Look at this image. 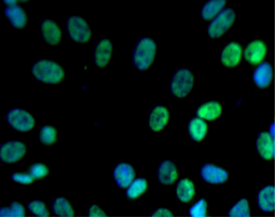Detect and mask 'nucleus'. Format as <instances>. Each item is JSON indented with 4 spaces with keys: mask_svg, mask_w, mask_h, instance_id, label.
<instances>
[{
    "mask_svg": "<svg viewBox=\"0 0 275 217\" xmlns=\"http://www.w3.org/2000/svg\"><path fill=\"white\" fill-rule=\"evenodd\" d=\"M157 175L159 181L162 183L169 184L173 183L177 177L175 165L170 160L164 161L159 167Z\"/></svg>",
    "mask_w": 275,
    "mask_h": 217,
    "instance_id": "18",
    "label": "nucleus"
},
{
    "mask_svg": "<svg viewBox=\"0 0 275 217\" xmlns=\"http://www.w3.org/2000/svg\"><path fill=\"white\" fill-rule=\"evenodd\" d=\"M228 215L230 217H249L250 212L247 200L245 199L240 200L229 210Z\"/></svg>",
    "mask_w": 275,
    "mask_h": 217,
    "instance_id": "26",
    "label": "nucleus"
},
{
    "mask_svg": "<svg viewBox=\"0 0 275 217\" xmlns=\"http://www.w3.org/2000/svg\"><path fill=\"white\" fill-rule=\"evenodd\" d=\"M193 76L191 72L186 69H181L174 74L170 84L172 93L179 98L185 96L193 86Z\"/></svg>",
    "mask_w": 275,
    "mask_h": 217,
    "instance_id": "4",
    "label": "nucleus"
},
{
    "mask_svg": "<svg viewBox=\"0 0 275 217\" xmlns=\"http://www.w3.org/2000/svg\"><path fill=\"white\" fill-rule=\"evenodd\" d=\"M147 183L145 180L138 178L132 182L127 189L126 193L128 197L133 199L143 193L146 189Z\"/></svg>",
    "mask_w": 275,
    "mask_h": 217,
    "instance_id": "25",
    "label": "nucleus"
},
{
    "mask_svg": "<svg viewBox=\"0 0 275 217\" xmlns=\"http://www.w3.org/2000/svg\"><path fill=\"white\" fill-rule=\"evenodd\" d=\"M29 172L34 178L40 179L48 174V169L46 166L43 164H36L30 168Z\"/></svg>",
    "mask_w": 275,
    "mask_h": 217,
    "instance_id": "31",
    "label": "nucleus"
},
{
    "mask_svg": "<svg viewBox=\"0 0 275 217\" xmlns=\"http://www.w3.org/2000/svg\"><path fill=\"white\" fill-rule=\"evenodd\" d=\"M169 118L167 109L164 107L157 106L154 108L149 117V124L154 131H159L167 124Z\"/></svg>",
    "mask_w": 275,
    "mask_h": 217,
    "instance_id": "15",
    "label": "nucleus"
},
{
    "mask_svg": "<svg viewBox=\"0 0 275 217\" xmlns=\"http://www.w3.org/2000/svg\"><path fill=\"white\" fill-rule=\"evenodd\" d=\"M173 216L172 213L169 211L163 208L157 209L151 215L153 217H171Z\"/></svg>",
    "mask_w": 275,
    "mask_h": 217,
    "instance_id": "34",
    "label": "nucleus"
},
{
    "mask_svg": "<svg viewBox=\"0 0 275 217\" xmlns=\"http://www.w3.org/2000/svg\"><path fill=\"white\" fill-rule=\"evenodd\" d=\"M226 2L224 0H212L207 2L201 10L202 17L206 20L212 18L224 6Z\"/></svg>",
    "mask_w": 275,
    "mask_h": 217,
    "instance_id": "23",
    "label": "nucleus"
},
{
    "mask_svg": "<svg viewBox=\"0 0 275 217\" xmlns=\"http://www.w3.org/2000/svg\"><path fill=\"white\" fill-rule=\"evenodd\" d=\"M68 33L74 41L80 43L88 42L91 32L87 22L82 17L72 16L68 18L66 23Z\"/></svg>",
    "mask_w": 275,
    "mask_h": 217,
    "instance_id": "5",
    "label": "nucleus"
},
{
    "mask_svg": "<svg viewBox=\"0 0 275 217\" xmlns=\"http://www.w3.org/2000/svg\"><path fill=\"white\" fill-rule=\"evenodd\" d=\"M112 51V45L109 40L104 39L99 41L96 46L94 52L96 65L100 67L106 66L110 60Z\"/></svg>",
    "mask_w": 275,
    "mask_h": 217,
    "instance_id": "13",
    "label": "nucleus"
},
{
    "mask_svg": "<svg viewBox=\"0 0 275 217\" xmlns=\"http://www.w3.org/2000/svg\"><path fill=\"white\" fill-rule=\"evenodd\" d=\"M31 72L36 78L43 82L56 83L63 79L64 73L61 66L53 61L41 59L32 66Z\"/></svg>",
    "mask_w": 275,
    "mask_h": 217,
    "instance_id": "2",
    "label": "nucleus"
},
{
    "mask_svg": "<svg viewBox=\"0 0 275 217\" xmlns=\"http://www.w3.org/2000/svg\"><path fill=\"white\" fill-rule=\"evenodd\" d=\"M6 117L9 124L19 131L29 130L35 124V119L27 111L21 109L15 108L9 110L6 114Z\"/></svg>",
    "mask_w": 275,
    "mask_h": 217,
    "instance_id": "6",
    "label": "nucleus"
},
{
    "mask_svg": "<svg viewBox=\"0 0 275 217\" xmlns=\"http://www.w3.org/2000/svg\"><path fill=\"white\" fill-rule=\"evenodd\" d=\"M242 55V48L240 45L235 42L228 44L223 50L221 60L224 65L228 67L236 66L240 62Z\"/></svg>",
    "mask_w": 275,
    "mask_h": 217,
    "instance_id": "12",
    "label": "nucleus"
},
{
    "mask_svg": "<svg viewBox=\"0 0 275 217\" xmlns=\"http://www.w3.org/2000/svg\"><path fill=\"white\" fill-rule=\"evenodd\" d=\"M52 210L56 215L62 217H72L74 216L72 207L68 201L63 197L56 198L54 200Z\"/></svg>",
    "mask_w": 275,
    "mask_h": 217,
    "instance_id": "24",
    "label": "nucleus"
},
{
    "mask_svg": "<svg viewBox=\"0 0 275 217\" xmlns=\"http://www.w3.org/2000/svg\"><path fill=\"white\" fill-rule=\"evenodd\" d=\"M25 209L20 204L13 202L10 207H2L0 209V217H22L25 216Z\"/></svg>",
    "mask_w": 275,
    "mask_h": 217,
    "instance_id": "27",
    "label": "nucleus"
},
{
    "mask_svg": "<svg viewBox=\"0 0 275 217\" xmlns=\"http://www.w3.org/2000/svg\"><path fill=\"white\" fill-rule=\"evenodd\" d=\"M26 151V146L23 143L15 141H7L1 146L0 158L5 162H16L24 156Z\"/></svg>",
    "mask_w": 275,
    "mask_h": 217,
    "instance_id": "7",
    "label": "nucleus"
},
{
    "mask_svg": "<svg viewBox=\"0 0 275 217\" xmlns=\"http://www.w3.org/2000/svg\"><path fill=\"white\" fill-rule=\"evenodd\" d=\"M273 72L271 65L267 62L259 65L253 75L254 80L259 87L264 88L270 84L272 78Z\"/></svg>",
    "mask_w": 275,
    "mask_h": 217,
    "instance_id": "19",
    "label": "nucleus"
},
{
    "mask_svg": "<svg viewBox=\"0 0 275 217\" xmlns=\"http://www.w3.org/2000/svg\"><path fill=\"white\" fill-rule=\"evenodd\" d=\"M114 178L119 186L125 188L129 185L135 176V171L130 164L121 163L115 168L113 173Z\"/></svg>",
    "mask_w": 275,
    "mask_h": 217,
    "instance_id": "11",
    "label": "nucleus"
},
{
    "mask_svg": "<svg viewBox=\"0 0 275 217\" xmlns=\"http://www.w3.org/2000/svg\"><path fill=\"white\" fill-rule=\"evenodd\" d=\"M88 216L90 217H104L106 216L105 212L98 206L95 205L91 206L89 208Z\"/></svg>",
    "mask_w": 275,
    "mask_h": 217,
    "instance_id": "33",
    "label": "nucleus"
},
{
    "mask_svg": "<svg viewBox=\"0 0 275 217\" xmlns=\"http://www.w3.org/2000/svg\"><path fill=\"white\" fill-rule=\"evenodd\" d=\"M156 47L151 38L143 37L136 43L132 55L135 66L139 70L147 69L152 63L155 57Z\"/></svg>",
    "mask_w": 275,
    "mask_h": 217,
    "instance_id": "1",
    "label": "nucleus"
},
{
    "mask_svg": "<svg viewBox=\"0 0 275 217\" xmlns=\"http://www.w3.org/2000/svg\"><path fill=\"white\" fill-rule=\"evenodd\" d=\"M269 133L274 138L275 136V124L274 123H272L270 126Z\"/></svg>",
    "mask_w": 275,
    "mask_h": 217,
    "instance_id": "35",
    "label": "nucleus"
},
{
    "mask_svg": "<svg viewBox=\"0 0 275 217\" xmlns=\"http://www.w3.org/2000/svg\"><path fill=\"white\" fill-rule=\"evenodd\" d=\"M257 150L260 156L265 160L273 158L275 155V141L269 133L262 132L257 135L256 141Z\"/></svg>",
    "mask_w": 275,
    "mask_h": 217,
    "instance_id": "8",
    "label": "nucleus"
},
{
    "mask_svg": "<svg viewBox=\"0 0 275 217\" xmlns=\"http://www.w3.org/2000/svg\"><path fill=\"white\" fill-rule=\"evenodd\" d=\"M206 123L202 119L196 118L189 122V129L192 138L196 141H200L204 137L207 131Z\"/></svg>",
    "mask_w": 275,
    "mask_h": 217,
    "instance_id": "22",
    "label": "nucleus"
},
{
    "mask_svg": "<svg viewBox=\"0 0 275 217\" xmlns=\"http://www.w3.org/2000/svg\"><path fill=\"white\" fill-rule=\"evenodd\" d=\"M3 1L4 2L9 5L15 4L16 1V0H3Z\"/></svg>",
    "mask_w": 275,
    "mask_h": 217,
    "instance_id": "36",
    "label": "nucleus"
},
{
    "mask_svg": "<svg viewBox=\"0 0 275 217\" xmlns=\"http://www.w3.org/2000/svg\"><path fill=\"white\" fill-rule=\"evenodd\" d=\"M4 13L12 25L18 28H23L27 23V16L23 9L15 4L9 5L4 10Z\"/></svg>",
    "mask_w": 275,
    "mask_h": 217,
    "instance_id": "17",
    "label": "nucleus"
},
{
    "mask_svg": "<svg viewBox=\"0 0 275 217\" xmlns=\"http://www.w3.org/2000/svg\"><path fill=\"white\" fill-rule=\"evenodd\" d=\"M206 201L201 199L190 209V214L193 217H205L206 216Z\"/></svg>",
    "mask_w": 275,
    "mask_h": 217,
    "instance_id": "30",
    "label": "nucleus"
},
{
    "mask_svg": "<svg viewBox=\"0 0 275 217\" xmlns=\"http://www.w3.org/2000/svg\"><path fill=\"white\" fill-rule=\"evenodd\" d=\"M56 131L53 127L48 125L43 127L39 133V138L41 141L45 144H50L55 141Z\"/></svg>",
    "mask_w": 275,
    "mask_h": 217,
    "instance_id": "28",
    "label": "nucleus"
},
{
    "mask_svg": "<svg viewBox=\"0 0 275 217\" xmlns=\"http://www.w3.org/2000/svg\"><path fill=\"white\" fill-rule=\"evenodd\" d=\"M201 174L205 181L212 184L224 183L227 180L228 177L225 170L211 164L203 165L201 169Z\"/></svg>",
    "mask_w": 275,
    "mask_h": 217,
    "instance_id": "9",
    "label": "nucleus"
},
{
    "mask_svg": "<svg viewBox=\"0 0 275 217\" xmlns=\"http://www.w3.org/2000/svg\"><path fill=\"white\" fill-rule=\"evenodd\" d=\"M27 208L32 213L40 217H47L49 213L45 204L38 201H33L29 202L27 205Z\"/></svg>",
    "mask_w": 275,
    "mask_h": 217,
    "instance_id": "29",
    "label": "nucleus"
},
{
    "mask_svg": "<svg viewBox=\"0 0 275 217\" xmlns=\"http://www.w3.org/2000/svg\"><path fill=\"white\" fill-rule=\"evenodd\" d=\"M259 208L265 212H271L275 209V188L273 186H266L259 191L257 196Z\"/></svg>",
    "mask_w": 275,
    "mask_h": 217,
    "instance_id": "14",
    "label": "nucleus"
},
{
    "mask_svg": "<svg viewBox=\"0 0 275 217\" xmlns=\"http://www.w3.org/2000/svg\"><path fill=\"white\" fill-rule=\"evenodd\" d=\"M222 112V107L218 102H210L206 103L197 109L196 114L199 117L208 120H212L218 117Z\"/></svg>",
    "mask_w": 275,
    "mask_h": 217,
    "instance_id": "20",
    "label": "nucleus"
},
{
    "mask_svg": "<svg viewBox=\"0 0 275 217\" xmlns=\"http://www.w3.org/2000/svg\"><path fill=\"white\" fill-rule=\"evenodd\" d=\"M41 29L43 37L47 43L51 45H56L60 42L61 31L54 21L48 19L44 20L42 23Z\"/></svg>",
    "mask_w": 275,
    "mask_h": 217,
    "instance_id": "16",
    "label": "nucleus"
},
{
    "mask_svg": "<svg viewBox=\"0 0 275 217\" xmlns=\"http://www.w3.org/2000/svg\"><path fill=\"white\" fill-rule=\"evenodd\" d=\"M11 178L15 182L23 184L30 183L34 180V178L30 175L18 173L13 174Z\"/></svg>",
    "mask_w": 275,
    "mask_h": 217,
    "instance_id": "32",
    "label": "nucleus"
},
{
    "mask_svg": "<svg viewBox=\"0 0 275 217\" xmlns=\"http://www.w3.org/2000/svg\"><path fill=\"white\" fill-rule=\"evenodd\" d=\"M176 192L178 197L181 201H189L191 199L194 194L193 183L187 179L181 180L177 185Z\"/></svg>",
    "mask_w": 275,
    "mask_h": 217,
    "instance_id": "21",
    "label": "nucleus"
},
{
    "mask_svg": "<svg viewBox=\"0 0 275 217\" xmlns=\"http://www.w3.org/2000/svg\"><path fill=\"white\" fill-rule=\"evenodd\" d=\"M235 14L234 10L230 8L221 10L209 25L207 32L212 38L219 37L223 35L232 24Z\"/></svg>",
    "mask_w": 275,
    "mask_h": 217,
    "instance_id": "3",
    "label": "nucleus"
},
{
    "mask_svg": "<svg viewBox=\"0 0 275 217\" xmlns=\"http://www.w3.org/2000/svg\"><path fill=\"white\" fill-rule=\"evenodd\" d=\"M266 51V45L262 41L256 40L250 43L244 51L245 59L250 63L257 64L264 59Z\"/></svg>",
    "mask_w": 275,
    "mask_h": 217,
    "instance_id": "10",
    "label": "nucleus"
}]
</instances>
